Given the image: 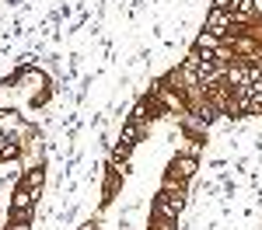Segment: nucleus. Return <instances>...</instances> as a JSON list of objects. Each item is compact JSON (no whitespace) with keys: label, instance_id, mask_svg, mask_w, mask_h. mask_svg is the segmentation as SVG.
Returning <instances> with one entry per match:
<instances>
[{"label":"nucleus","instance_id":"nucleus-8","mask_svg":"<svg viewBox=\"0 0 262 230\" xmlns=\"http://www.w3.org/2000/svg\"><path fill=\"white\" fill-rule=\"evenodd\" d=\"M217 11H234V0H213Z\"/></svg>","mask_w":262,"mask_h":230},{"label":"nucleus","instance_id":"nucleus-4","mask_svg":"<svg viewBox=\"0 0 262 230\" xmlns=\"http://www.w3.org/2000/svg\"><path fill=\"white\" fill-rule=\"evenodd\" d=\"M192 174H196V157H179V161L171 164V174H168V178L185 182V178H192Z\"/></svg>","mask_w":262,"mask_h":230},{"label":"nucleus","instance_id":"nucleus-2","mask_svg":"<svg viewBox=\"0 0 262 230\" xmlns=\"http://www.w3.org/2000/svg\"><path fill=\"white\" fill-rule=\"evenodd\" d=\"M234 24H238V21H234V11H217V7H213V11H210V18H206V28H203V32H210V35L224 39Z\"/></svg>","mask_w":262,"mask_h":230},{"label":"nucleus","instance_id":"nucleus-1","mask_svg":"<svg viewBox=\"0 0 262 230\" xmlns=\"http://www.w3.org/2000/svg\"><path fill=\"white\" fill-rule=\"evenodd\" d=\"M179 213H182V188L175 178H168L161 195L154 199V216L164 220V223H171V220H179Z\"/></svg>","mask_w":262,"mask_h":230},{"label":"nucleus","instance_id":"nucleus-6","mask_svg":"<svg viewBox=\"0 0 262 230\" xmlns=\"http://www.w3.org/2000/svg\"><path fill=\"white\" fill-rule=\"evenodd\" d=\"M234 53H245V56H255L259 53V45L252 39H234Z\"/></svg>","mask_w":262,"mask_h":230},{"label":"nucleus","instance_id":"nucleus-9","mask_svg":"<svg viewBox=\"0 0 262 230\" xmlns=\"http://www.w3.org/2000/svg\"><path fill=\"white\" fill-rule=\"evenodd\" d=\"M84 230H95V223H88V227H84Z\"/></svg>","mask_w":262,"mask_h":230},{"label":"nucleus","instance_id":"nucleus-7","mask_svg":"<svg viewBox=\"0 0 262 230\" xmlns=\"http://www.w3.org/2000/svg\"><path fill=\"white\" fill-rule=\"evenodd\" d=\"M39 185H42V171L35 167V171H28V178H25V188H32V192H39Z\"/></svg>","mask_w":262,"mask_h":230},{"label":"nucleus","instance_id":"nucleus-5","mask_svg":"<svg viewBox=\"0 0 262 230\" xmlns=\"http://www.w3.org/2000/svg\"><path fill=\"white\" fill-rule=\"evenodd\" d=\"M221 42H224V39H217V35H210V32H203L200 39H196V53H203V56H217Z\"/></svg>","mask_w":262,"mask_h":230},{"label":"nucleus","instance_id":"nucleus-3","mask_svg":"<svg viewBox=\"0 0 262 230\" xmlns=\"http://www.w3.org/2000/svg\"><path fill=\"white\" fill-rule=\"evenodd\" d=\"M35 199H39V195H35L32 188H25V185L14 192V199H11V213L18 216L21 223H28V216H32V209H35Z\"/></svg>","mask_w":262,"mask_h":230}]
</instances>
